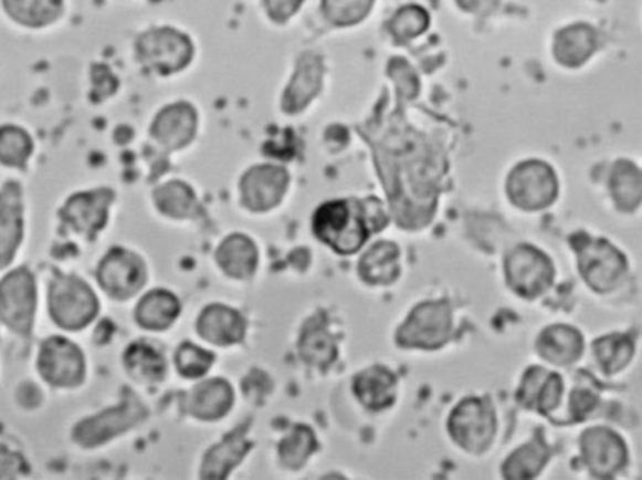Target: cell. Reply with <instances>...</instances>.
<instances>
[{"label": "cell", "instance_id": "cell-5", "mask_svg": "<svg viewBox=\"0 0 642 480\" xmlns=\"http://www.w3.org/2000/svg\"><path fill=\"white\" fill-rule=\"evenodd\" d=\"M96 281L112 300L125 302L146 286V262L128 249L114 247L104 254V259L96 268Z\"/></svg>", "mask_w": 642, "mask_h": 480}, {"label": "cell", "instance_id": "cell-16", "mask_svg": "<svg viewBox=\"0 0 642 480\" xmlns=\"http://www.w3.org/2000/svg\"><path fill=\"white\" fill-rule=\"evenodd\" d=\"M198 115L191 104L176 102L160 109L151 125V136L168 152H178L191 144L197 134Z\"/></svg>", "mask_w": 642, "mask_h": 480}, {"label": "cell", "instance_id": "cell-28", "mask_svg": "<svg viewBox=\"0 0 642 480\" xmlns=\"http://www.w3.org/2000/svg\"><path fill=\"white\" fill-rule=\"evenodd\" d=\"M398 257L400 249L392 241H379L360 262L362 278L371 284L392 283L400 273Z\"/></svg>", "mask_w": 642, "mask_h": 480}, {"label": "cell", "instance_id": "cell-13", "mask_svg": "<svg viewBox=\"0 0 642 480\" xmlns=\"http://www.w3.org/2000/svg\"><path fill=\"white\" fill-rule=\"evenodd\" d=\"M451 332V310L445 304H422L398 334L403 347L438 348Z\"/></svg>", "mask_w": 642, "mask_h": 480}, {"label": "cell", "instance_id": "cell-7", "mask_svg": "<svg viewBox=\"0 0 642 480\" xmlns=\"http://www.w3.org/2000/svg\"><path fill=\"white\" fill-rule=\"evenodd\" d=\"M114 190L106 187L76 192L64 202L59 217L77 234L95 240L108 225L109 206L114 204Z\"/></svg>", "mask_w": 642, "mask_h": 480}, {"label": "cell", "instance_id": "cell-15", "mask_svg": "<svg viewBox=\"0 0 642 480\" xmlns=\"http://www.w3.org/2000/svg\"><path fill=\"white\" fill-rule=\"evenodd\" d=\"M288 176L277 166H255L242 177V202L256 213L275 208L285 195Z\"/></svg>", "mask_w": 642, "mask_h": 480}, {"label": "cell", "instance_id": "cell-30", "mask_svg": "<svg viewBox=\"0 0 642 480\" xmlns=\"http://www.w3.org/2000/svg\"><path fill=\"white\" fill-rule=\"evenodd\" d=\"M611 190L614 192L620 208L625 211L635 209L641 202V174L639 168L628 163H618L617 168L612 171Z\"/></svg>", "mask_w": 642, "mask_h": 480}, {"label": "cell", "instance_id": "cell-27", "mask_svg": "<svg viewBox=\"0 0 642 480\" xmlns=\"http://www.w3.org/2000/svg\"><path fill=\"white\" fill-rule=\"evenodd\" d=\"M585 342L579 332L569 326H552L540 334L537 342V351L545 361L567 366L579 358L582 354Z\"/></svg>", "mask_w": 642, "mask_h": 480}, {"label": "cell", "instance_id": "cell-4", "mask_svg": "<svg viewBox=\"0 0 642 480\" xmlns=\"http://www.w3.org/2000/svg\"><path fill=\"white\" fill-rule=\"evenodd\" d=\"M315 234L334 247L337 253L350 254L357 251L368 238L369 230L352 202H328L318 208L313 219Z\"/></svg>", "mask_w": 642, "mask_h": 480}, {"label": "cell", "instance_id": "cell-12", "mask_svg": "<svg viewBox=\"0 0 642 480\" xmlns=\"http://www.w3.org/2000/svg\"><path fill=\"white\" fill-rule=\"evenodd\" d=\"M582 247L577 246L580 254V272L586 281L599 292L614 289L622 281L628 270L622 254L603 240H588Z\"/></svg>", "mask_w": 642, "mask_h": 480}, {"label": "cell", "instance_id": "cell-17", "mask_svg": "<svg viewBox=\"0 0 642 480\" xmlns=\"http://www.w3.org/2000/svg\"><path fill=\"white\" fill-rule=\"evenodd\" d=\"M234 404V390L224 379L198 383L183 398V411L202 422H213L229 415Z\"/></svg>", "mask_w": 642, "mask_h": 480}, {"label": "cell", "instance_id": "cell-1", "mask_svg": "<svg viewBox=\"0 0 642 480\" xmlns=\"http://www.w3.org/2000/svg\"><path fill=\"white\" fill-rule=\"evenodd\" d=\"M147 417H149V411L146 405L127 390L122 401L115 407L80 420L72 428V441L82 449H98L136 426H140L141 422H146Z\"/></svg>", "mask_w": 642, "mask_h": 480}, {"label": "cell", "instance_id": "cell-20", "mask_svg": "<svg viewBox=\"0 0 642 480\" xmlns=\"http://www.w3.org/2000/svg\"><path fill=\"white\" fill-rule=\"evenodd\" d=\"M179 313H181L179 298L166 289H155L147 292L138 302L134 310V319L140 328L165 332L178 321Z\"/></svg>", "mask_w": 642, "mask_h": 480}, {"label": "cell", "instance_id": "cell-18", "mask_svg": "<svg viewBox=\"0 0 642 480\" xmlns=\"http://www.w3.org/2000/svg\"><path fill=\"white\" fill-rule=\"evenodd\" d=\"M197 332L211 345L229 347L245 337V319L232 307L211 304L198 315Z\"/></svg>", "mask_w": 642, "mask_h": 480}, {"label": "cell", "instance_id": "cell-31", "mask_svg": "<svg viewBox=\"0 0 642 480\" xmlns=\"http://www.w3.org/2000/svg\"><path fill=\"white\" fill-rule=\"evenodd\" d=\"M548 458V450L543 442H529L524 449L516 450L509 460L505 461V474L511 479H528L539 473Z\"/></svg>", "mask_w": 642, "mask_h": 480}, {"label": "cell", "instance_id": "cell-33", "mask_svg": "<svg viewBox=\"0 0 642 480\" xmlns=\"http://www.w3.org/2000/svg\"><path fill=\"white\" fill-rule=\"evenodd\" d=\"M633 343L625 335H609L596 342V358L604 373H617L630 362Z\"/></svg>", "mask_w": 642, "mask_h": 480}, {"label": "cell", "instance_id": "cell-21", "mask_svg": "<svg viewBox=\"0 0 642 480\" xmlns=\"http://www.w3.org/2000/svg\"><path fill=\"white\" fill-rule=\"evenodd\" d=\"M245 430H248L245 426L238 428L224 437L223 441L206 452L202 468H200L202 479H227L229 477L230 471L245 458L249 447H251L248 437H245Z\"/></svg>", "mask_w": 642, "mask_h": 480}, {"label": "cell", "instance_id": "cell-2", "mask_svg": "<svg viewBox=\"0 0 642 480\" xmlns=\"http://www.w3.org/2000/svg\"><path fill=\"white\" fill-rule=\"evenodd\" d=\"M98 298L82 278L61 273L48 291V311L53 323L66 332L85 330L98 315Z\"/></svg>", "mask_w": 642, "mask_h": 480}, {"label": "cell", "instance_id": "cell-26", "mask_svg": "<svg viewBox=\"0 0 642 480\" xmlns=\"http://www.w3.org/2000/svg\"><path fill=\"white\" fill-rule=\"evenodd\" d=\"M355 394L368 409H387L396 398L394 375L381 366L366 369L355 379Z\"/></svg>", "mask_w": 642, "mask_h": 480}, {"label": "cell", "instance_id": "cell-35", "mask_svg": "<svg viewBox=\"0 0 642 480\" xmlns=\"http://www.w3.org/2000/svg\"><path fill=\"white\" fill-rule=\"evenodd\" d=\"M302 354L307 362L328 364L334 358V343L325 332H312L304 337Z\"/></svg>", "mask_w": 642, "mask_h": 480}, {"label": "cell", "instance_id": "cell-22", "mask_svg": "<svg viewBox=\"0 0 642 480\" xmlns=\"http://www.w3.org/2000/svg\"><path fill=\"white\" fill-rule=\"evenodd\" d=\"M561 388L564 385L560 375L547 372L543 367H534L522 380L518 401L535 411H552L560 404Z\"/></svg>", "mask_w": 642, "mask_h": 480}, {"label": "cell", "instance_id": "cell-6", "mask_svg": "<svg viewBox=\"0 0 642 480\" xmlns=\"http://www.w3.org/2000/svg\"><path fill=\"white\" fill-rule=\"evenodd\" d=\"M39 373L55 388H76L85 380V356L76 343L53 335L40 345Z\"/></svg>", "mask_w": 642, "mask_h": 480}, {"label": "cell", "instance_id": "cell-3", "mask_svg": "<svg viewBox=\"0 0 642 480\" xmlns=\"http://www.w3.org/2000/svg\"><path fill=\"white\" fill-rule=\"evenodd\" d=\"M36 315V281L31 270L21 265L0 279V324L13 334L29 337Z\"/></svg>", "mask_w": 642, "mask_h": 480}, {"label": "cell", "instance_id": "cell-11", "mask_svg": "<svg viewBox=\"0 0 642 480\" xmlns=\"http://www.w3.org/2000/svg\"><path fill=\"white\" fill-rule=\"evenodd\" d=\"M138 58L157 74H173L185 69L192 58L189 40L176 31H155L146 34L138 44Z\"/></svg>", "mask_w": 642, "mask_h": 480}, {"label": "cell", "instance_id": "cell-24", "mask_svg": "<svg viewBox=\"0 0 642 480\" xmlns=\"http://www.w3.org/2000/svg\"><path fill=\"white\" fill-rule=\"evenodd\" d=\"M217 264L229 278L248 279L255 273L259 251L248 236H229L215 253Z\"/></svg>", "mask_w": 642, "mask_h": 480}, {"label": "cell", "instance_id": "cell-36", "mask_svg": "<svg viewBox=\"0 0 642 480\" xmlns=\"http://www.w3.org/2000/svg\"><path fill=\"white\" fill-rule=\"evenodd\" d=\"M29 473L25 458L18 452H0V479H15Z\"/></svg>", "mask_w": 642, "mask_h": 480}, {"label": "cell", "instance_id": "cell-19", "mask_svg": "<svg viewBox=\"0 0 642 480\" xmlns=\"http://www.w3.org/2000/svg\"><path fill=\"white\" fill-rule=\"evenodd\" d=\"M580 449L593 473L611 474L625 463V445L607 428L588 430L580 439Z\"/></svg>", "mask_w": 642, "mask_h": 480}, {"label": "cell", "instance_id": "cell-32", "mask_svg": "<svg viewBox=\"0 0 642 480\" xmlns=\"http://www.w3.org/2000/svg\"><path fill=\"white\" fill-rule=\"evenodd\" d=\"M173 362H176L179 375L185 379H202L213 366L215 354L187 342L179 345Z\"/></svg>", "mask_w": 642, "mask_h": 480}, {"label": "cell", "instance_id": "cell-10", "mask_svg": "<svg viewBox=\"0 0 642 480\" xmlns=\"http://www.w3.org/2000/svg\"><path fill=\"white\" fill-rule=\"evenodd\" d=\"M507 283L520 296H539L552 284L554 268L545 254L534 247H516L515 251L505 260Z\"/></svg>", "mask_w": 642, "mask_h": 480}, {"label": "cell", "instance_id": "cell-25", "mask_svg": "<svg viewBox=\"0 0 642 480\" xmlns=\"http://www.w3.org/2000/svg\"><path fill=\"white\" fill-rule=\"evenodd\" d=\"M155 208L170 219H194L200 216V204L191 185L172 179L154 190Z\"/></svg>", "mask_w": 642, "mask_h": 480}, {"label": "cell", "instance_id": "cell-14", "mask_svg": "<svg viewBox=\"0 0 642 480\" xmlns=\"http://www.w3.org/2000/svg\"><path fill=\"white\" fill-rule=\"evenodd\" d=\"M23 189L18 181L0 187V270L12 264L23 241Z\"/></svg>", "mask_w": 642, "mask_h": 480}, {"label": "cell", "instance_id": "cell-9", "mask_svg": "<svg viewBox=\"0 0 642 480\" xmlns=\"http://www.w3.org/2000/svg\"><path fill=\"white\" fill-rule=\"evenodd\" d=\"M449 430L452 439L459 442L462 449L481 455L483 450L488 449L496 431L494 411L481 399H465L464 404H460L456 411L452 413Z\"/></svg>", "mask_w": 642, "mask_h": 480}, {"label": "cell", "instance_id": "cell-8", "mask_svg": "<svg viewBox=\"0 0 642 480\" xmlns=\"http://www.w3.org/2000/svg\"><path fill=\"white\" fill-rule=\"evenodd\" d=\"M507 192L515 206L534 211V209L547 208L554 202L558 185H556V176L550 166L529 160V163L516 166L515 171L511 174Z\"/></svg>", "mask_w": 642, "mask_h": 480}, {"label": "cell", "instance_id": "cell-29", "mask_svg": "<svg viewBox=\"0 0 642 480\" xmlns=\"http://www.w3.org/2000/svg\"><path fill=\"white\" fill-rule=\"evenodd\" d=\"M32 149L31 136L23 128L13 125L0 127V165L25 170Z\"/></svg>", "mask_w": 642, "mask_h": 480}, {"label": "cell", "instance_id": "cell-34", "mask_svg": "<svg viewBox=\"0 0 642 480\" xmlns=\"http://www.w3.org/2000/svg\"><path fill=\"white\" fill-rule=\"evenodd\" d=\"M315 450L313 431L299 426L280 445V458L288 468H299Z\"/></svg>", "mask_w": 642, "mask_h": 480}, {"label": "cell", "instance_id": "cell-23", "mask_svg": "<svg viewBox=\"0 0 642 480\" xmlns=\"http://www.w3.org/2000/svg\"><path fill=\"white\" fill-rule=\"evenodd\" d=\"M125 372L138 383H160L168 373V362L160 348L149 342H134L123 354Z\"/></svg>", "mask_w": 642, "mask_h": 480}]
</instances>
